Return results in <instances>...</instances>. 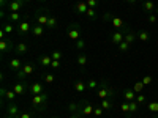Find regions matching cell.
I'll use <instances>...</instances> for the list:
<instances>
[{
  "label": "cell",
  "instance_id": "cell-1",
  "mask_svg": "<svg viewBox=\"0 0 158 118\" xmlns=\"http://www.w3.org/2000/svg\"><path fill=\"white\" fill-rule=\"evenodd\" d=\"M97 96L98 99H112L115 96V90L111 87V84L106 81V79H103L100 82V87L97 88Z\"/></svg>",
  "mask_w": 158,
  "mask_h": 118
},
{
  "label": "cell",
  "instance_id": "cell-2",
  "mask_svg": "<svg viewBox=\"0 0 158 118\" xmlns=\"http://www.w3.org/2000/svg\"><path fill=\"white\" fill-rule=\"evenodd\" d=\"M48 101H49L48 91H43V93L35 95L32 98V107L33 109H40V110H44V107L48 106Z\"/></svg>",
  "mask_w": 158,
  "mask_h": 118
},
{
  "label": "cell",
  "instance_id": "cell-3",
  "mask_svg": "<svg viewBox=\"0 0 158 118\" xmlns=\"http://www.w3.org/2000/svg\"><path fill=\"white\" fill-rule=\"evenodd\" d=\"M103 19H104V21H109V22L112 24V27L117 29V30H123V32H125V30L128 29V25L125 24L123 19L117 18V16H112V14H109V13H106V14L103 16Z\"/></svg>",
  "mask_w": 158,
  "mask_h": 118
},
{
  "label": "cell",
  "instance_id": "cell-4",
  "mask_svg": "<svg viewBox=\"0 0 158 118\" xmlns=\"http://www.w3.org/2000/svg\"><path fill=\"white\" fill-rule=\"evenodd\" d=\"M68 38L71 39V41H77L79 38H82V29L81 25H79L77 22H73L68 25Z\"/></svg>",
  "mask_w": 158,
  "mask_h": 118
},
{
  "label": "cell",
  "instance_id": "cell-5",
  "mask_svg": "<svg viewBox=\"0 0 158 118\" xmlns=\"http://www.w3.org/2000/svg\"><path fill=\"white\" fill-rule=\"evenodd\" d=\"M35 73V65L32 61H25L21 71H18V81H25V77H29Z\"/></svg>",
  "mask_w": 158,
  "mask_h": 118
},
{
  "label": "cell",
  "instance_id": "cell-6",
  "mask_svg": "<svg viewBox=\"0 0 158 118\" xmlns=\"http://www.w3.org/2000/svg\"><path fill=\"white\" fill-rule=\"evenodd\" d=\"M15 46H16V44H13V41H11V39L2 38V39H0V54H2V55H6V54H10V52H13V50H15Z\"/></svg>",
  "mask_w": 158,
  "mask_h": 118
},
{
  "label": "cell",
  "instance_id": "cell-7",
  "mask_svg": "<svg viewBox=\"0 0 158 118\" xmlns=\"http://www.w3.org/2000/svg\"><path fill=\"white\" fill-rule=\"evenodd\" d=\"M21 113V109L16 102H8V106H6V110H5V118H13V116H16Z\"/></svg>",
  "mask_w": 158,
  "mask_h": 118
},
{
  "label": "cell",
  "instance_id": "cell-8",
  "mask_svg": "<svg viewBox=\"0 0 158 118\" xmlns=\"http://www.w3.org/2000/svg\"><path fill=\"white\" fill-rule=\"evenodd\" d=\"M123 38H125V32H123V30H115L114 33H111L109 41H111V44L118 46V44H120V43L123 41Z\"/></svg>",
  "mask_w": 158,
  "mask_h": 118
},
{
  "label": "cell",
  "instance_id": "cell-9",
  "mask_svg": "<svg viewBox=\"0 0 158 118\" xmlns=\"http://www.w3.org/2000/svg\"><path fill=\"white\" fill-rule=\"evenodd\" d=\"M25 3H27V0H11L8 3V10L10 13H19Z\"/></svg>",
  "mask_w": 158,
  "mask_h": 118
},
{
  "label": "cell",
  "instance_id": "cell-10",
  "mask_svg": "<svg viewBox=\"0 0 158 118\" xmlns=\"http://www.w3.org/2000/svg\"><path fill=\"white\" fill-rule=\"evenodd\" d=\"M8 66H10V69H11V71L18 73V71H21V69H22L24 63H22V60H21L19 57H13V58H10V61H8Z\"/></svg>",
  "mask_w": 158,
  "mask_h": 118
},
{
  "label": "cell",
  "instance_id": "cell-11",
  "mask_svg": "<svg viewBox=\"0 0 158 118\" xmlns=\"http://www.w3.org/2000/svg\"><path fill=\"white\" fill-rule=\"evenodd\" d=\"M11 88L16 91V95H18V96H22V95L25 93V91H27V88H29V87H27V84H25V81H18V82H16L15 85H13Z\"/></svg>",
  "mask_w": 158,
  "mask_h": 118
},
{
  "label": "cell",
  "instance_id": "cell-12",
  "mask_svg": "<svg viewBox=\"0 0 158 118\" xmlns=\"http://www.w3.org/2000/svg\"><path fill=\"white\" fill-rule=\"evenodd\" d=\"M32 27H33V25H32L27 19H22V21L19 22V33H21V35L32 33Z\"/></svg>",
  "mask_w": 158,
  "mask_h": 118
},
{
  "label": "cell",
  "instance_id": "cell-13",
  "mask_svg": "<svg viewBox=\"0 0 158 118\" xmlns=\"http://www.w3.org/2000/svg\"><path fill=\"white\" fill-rule=\"evenodd\" d=\"M48 21H49V14H48V13H44V11H40L38 14L35 16V22L40 24V25H43V27H46V25H48Z\"/></svg>",
  "mask_w": 158,
  "mask_h": 118
},
{
  "label": "cell",
  "instance_id": "cell-14",
  "mask_svg": "<svg viewBox=\"0 0 158 118\" xmlns=\"http://www.w3.org/2000/svg\"><path fill=\"white\" fill-rule=\"evenodd\" d=\"M94 110H95V107H94V104H92V102H82V109H81L82 116L94 115Z\"/></svg>",
  "mask_w": 158,
  "mask_h": 118
},
{
  "label": "cell",
  "instance_id": "cell-15",
  "mask_svg": "<svg viewBox=\"0 0 158 118\" xmlns=\"http://www.w3.org/2000/svg\"><path fill=\"white\" fill-rule=\"evenodd\" d=\"M74 10H76L77 14H85L87 10H89V5H87L85 0H79V2H76V5H74Z\"/></svg>",
  "mask_w": 158,
  "mask_h": 118
},
{
  "label": "cell",
  "instance_id": "cell-16",
  "mask_svg": "<svg viewBox=\"0 0 158 118\" xmlns=\"http://www.w3.org/2000/svg\"><path fill=\"white\" fill-rule=\"evenodd\" d=\"M136 38H138V33H136V32H133L130 27L125 30V38H123V41H127L128 44H133V43L136 41Z\"/></svg>",
  "mask_w": 158,
  "mask_h": 118
},
{
  "label": "cell",
  "instance_id": "cell-17",
  "mask_svg": "<svg viewBox=\"0 0 158 118\" xmlns=\"http://www.w3.org/2000/svg\"><path fill=\"white\" fill-rule=\"evenodd\" d=\"M51 63H52V57L51 55H40L38 57V65L41 68H44V69L51 66Z\"/></svg>",
  "mask_w": 158,
  "mask_h": 118
},
{
  "label": "cell",
  "instance_id": "cell-18",
  "mask_svg": "<svg viewBox=\"0 0 158 118\" xmlns=\"http://www.w3.org/2000/svg\"><path fill=\"white\" fill-rule=\"evenodd\" d=\"M73 90L76 91L77 95H82L85 90H89L87 82H82V81H77V82H74V84H73Z\"/></svg>",
  "mask_w": 158,
  "mask_h": 118
},
{
  "label": "cell",
  "instance_id": "cell-19",
  "mask_svg": "<svg viewBox=\"0 0 158 118\" xmlns=\"http://www.w3.org/2000/svg\"><path fill=\"white\" fill-rule=\"evenodd\" d=\"M29 91L35 96V95H40V93H43L44 91V87L40 84V82H33V84H30L29 85Z\"/></svg>",
  "mask_w": 158,
  "mask_h": 118
},
{
  "label": "cell",
  "instance_id": "cell-20",
  "mask_svg": "<svg viewBox=\"0 0 158 118\" xmlns=\"http://www.w3.org/2000/svg\"><path fill=\"white\" fill-rule=\"evenodd\" d=\"M155 3L152 2V0H146V2H142V11L147 13V14H152V13L155 11Z\"/></svg>",
  "mask_w": 158,
  "mask_h": 118
},
{
  "label": "cell",
  "instance_id": "cell-21",
  "mask_svg": "<svg viewBox=\"0 0 158 118\" xmlns=\"http://www.w3.org/2000/svg\"><path fill=\"white\" fill-rule=\"evenodd\" d=\"M44 29H46V27H43V25H40V24H33V27H32V35L36 36V38L43 36V35H44Z\"/></svg>",
  "mask_w": 158,
  "mask_h": 118
},
{
  "label": "cell",
  "instance_id": "cell-22",
  "mask_svg": "<svg viewBox=\"0 0 158 118\" xmlns=\"http://www.w3.org/2000/svg\"><path fill=\"white\" fill-rule=\"evenodd\" d=\"M15 52H16L18 55H25L29 52V47H27V44H25V43H18L15 46Z\"/></svg>",
  "mask_w": 158,
  "mask_h": 118
},
{
  "label": "cell",
  "instance_id": "cell-23",
  "mask_svg": "<svg viewBox=\"0 0 158 118\" xmlns=\"http://www.w3.org/2000/svg\"><path fill=\"white\" fill-rule=\"evenodd\" d=\"M123 99L131 102V101H135L136 99V93L133 91V88H125L123 90Z\"/></svg>",
  "mask_w": 158,
  "mask_h": 118
},
{
  "label": "cell",
  "instance_id": "cell-24",
  "mask_svg": "<svg viewBox=\"0 0 158 118\" xmlns=\"http://www.w3.org/2000/svg\"><path fill=\"white\" fill-rule=\"evenodd\" d=\"M81 109H82V102H70L68 104V110L70 113H81Z\"/></svg>",
  "mask_w": 158,
  "mask_h": 118
},
{
  "label": "cell",
  "instance_id": "cell-25",
  "mask_svg": "<svg viewBox=\"0 0 158 118\" xmlns=\"http://www.w3.org/2000/svg\"><path fill=\"white\" fill-rule=\"evenodd\" d=\"M146 107H147V110H149V112H152V113H158V101H156V99L147 101Z\"/></svg>",
  "mask_w": 158,
  "mask_h": 118
},
{
  "label": "cell",
  "instance_id": "cell-26",
  "mask_svg": "<svg viewBox=\"0 0 158 118\" xmlns=\"http://www.w3.org/2000/svg\"><path fill=\"white\" fill-rule=\"evenodd\" d=\"M16 98H18V95H16V91L13 90V88H10V90L5 91V99L8 102H16Z\"/></svg>",
  "mask_w": 158,
  "mask_h": 118
},
{
  "label": "cell",
  "instance_id": "cell-27",
  "mask_svg": "<svg viewBox=\"0 0 158 118\" xmlns=\"http://www.w3.org/2000/svg\"><path fill=\"white\" fill-rule=\"evenodd\" d=\"M150 33L147 32V30H141V32H138V39L139 41H142V43H147V41H150Z\"/></svg>",
  "mask_w": 158,
  "mask_h": 118
},
{
  "label": "cell",
  "instance_id": "cell-28",
  "mask_svg": "<svg viewBox=\"0 0 158 118\" xmlns=\"http://www.w3.org/2000/svg\"><path fill=\"white\" fill-rule=\"evenodd\" d=\"M100 106L103 107V110H112L114 102H112V99H101V104H100Z\"/></svg>",
  "mask_w": 158,
  "mask_h": 118
},
{
  "label": "cell",
  "instance_id": "cell-29",
  "mask_svg": "<svg viewBox=\"0 0 158 118\" xmlns=\"http://www.w3.org/2000/svg\"><path fill=\"white\" fill-rule=\"evenodd\" d=\"M43 81H44L48 85H51V84L56 82V76L52 74V73H44V74H43Z\"/></svg>",
  "mask_w": 158,
  "mask_h": 118
},
{
  "label": "cell",
  "instance_id": "cell-30",
  "mask_svg": "<svg viewBox=\"0 0 158 118\" xmlns=\"http://www.w3.org/2000/svg\"><path fill=\"white\" fill-rule=\"evenodd\" d=\"M87 63H89V57H87L85 54H79V55H77V65H79L81 68H84Z\"/></svg>",
  "mask_w": 158,
  "mask_h": 118
},
{
  "label": "cell",
  "instance_id": "cell-31",
  "mask_svg": "<svg viewBox=\"0 0 158 118\" xmlns=\"http://www.w3.org/2000/svg\"><path fill=\"white\" fill-rule=\"evenodd\" d=\"M59 25V19L56 16H49V21H48V25H46V29H56Z\"/></svg>",
  "mask_w": 158,
  "mask_h": 118
},
{
  "label": "cell",
  "instance_id": "cell-32",
  "mask_svg": "<svg viewBox=\"0 0 158 118\" xmlns=\"http://www.w3.org/2000/svg\"><path fill=\"white\" fill-rule=\"evenodd\" d=\"M22 18L19 13H8V22H21Z\"/></svg>",
  "mask_w": 158,
  "mask_h": 118
},
{
  "label": "cell",
  "instance_id": "cell-33",
  "mask_svg": "<svg viewBox=\"0 0 158 118\" xmlns=\"http://www.w3.org/2000/svg\"><path fill=\"white\" fill-rule=\"evenodd\" d=\"M138 110H139V104L136 102V99H135V101H131V102H130V113H128V116L138 113Z\"/></svg>",
  "mask_w": 158,
  "mask_h": 118
},
{
  "label": "cell",
  "instance_id": "cell-34",
  "mask_svg": "<svg viewBox=\"0 0 158 118\" xmlns=\"http://www.w3.org/2000/svg\"><path fill=\"white\" fill-rule=\"evenodd\" d=\"M13 30H15V27H13V24H11V22H5V24H3L2 32H3L5 35H11V33H13Z\"/></svg>",
  "mask_w": 158,
  "mask_h": 118
},
{
  "label": "cell",
  "instance_id": "cell-35",
  "mask_svg": "<svg viewBox=\"0 0 158 118\" xmlns=\"http://www.w3.org/2000/svg\"><path fill=\"white\" fill-rule=\"evenodd\" d=\"M87 87H89V90H97L100 87V82L97 81V79H89V81H87Z\"/></svg>",
  "mask_w": 158,
  "mask_h": 118
},
{
  "label": "cell",
  "instance_id": "cell-36",
  "mask_svg": "<svg viewBox=\"0 0 158 118\" xmlns=\"http://www.w3.org/2000/svg\"><path fill=\"white\" fill-rule=\"evenodd\" d=\"M136 102L139 104V106H142V104H147V95L138 93V95H136Z\"/></svg>",
  "mask_w": 158,
  "mask_h": 118
},
{
  "label": "cell",
  "instance_id": "cell-37",
  "mask_svg": "<svg viewBox=\"0 0 158 118\" xmlns=\"http://www.w3.org/2000/svg\"><path fill=\"white\" fill-rule=\"evenodd\" d=\"M130 47H131V44H128L127 41H122L120 44H118V46H117V49H118V52H123V54H125V52H128V50H130Z\"/></svg>",
  "mask_w": 158,
  "mask_h": 118
},
{
  "label": "cell",
  "instance_id": "cell-38",
  "mask_svg": "<svg viewBox=\"0 0 158 118\" xmlns=\"http://www.w3.org/2000/svg\"><path fill=\"white\" fill-rule=\"evenodd\" d=\"M85 18L90 19V21H95V19H97V11H95V8H89L87 13H85Z\"/></svg>",
  "mask_w": 158,
  "mask_h": 118
},
{
  "label": "cell",
  "instance_id": "cell-39",
  "mask_svg": "<svg viewBox=\"0 0 158 118\" xmlns=\"http://www.w3.org/2000/svg\"><path fill=\"white\" fill-rule=\"evenodd\" d=\"M144 87H146V85L142 84V81H139V82H136V84L133 85V91H135L136 95H138V93H142V90H144Z\"/></svg>",
  "mask_w": 158,
  "mask_h": 118
},
{
  "label": "cell",
  "instance_id": "cell-40",
  "mask_svg": "<svg viewBox=\"0 0 158 118\" xmlns=\"http://www.w3.org/2000/svg\"><path fill=\"white\" fill-rule=\"evenodd\" d=\"M74 46H76V49H77V50L85 49V39H84V38H79L77 41H74Z\"/></svg>",
  "mask_w": 158,
  "mask_h": 118
},
{
  "label": "cell",
  "instance_id": "cell-41",
  "mask_svg": "<svg viewBox=\"0 0 158 118\" xmlns=\"http://www.w3.org/2000/svg\"><path fill=\"white\" fill-rule=\"evenodd\" d=\"M51 57H52V60H62V57H63V54L60 50H57V49H54L52 50V54H51Z\"/></svg>",
  "mask_w": 158,
  "mask_h": 118
},
{
  "label": "cell",
  "instance_id": "cell-42",
  "mask_svg": "<svg viewBox=\"0 0 158 118\" xmlns=\"http://www.w3.org/2000/svg\"><path fill=\"white\" fill-rule=\"evenodd\" d=\"M19 116H21V118H35V113L30 112V110H24V112L19 113Z\"/></svg>",
  "mask_w": 158,
  "mask_h": 118
},
{
  "label": "cell",
  "instance_id": "cell-43",
  "mask_svg": "<svg viewBox=\"0 0 158 118\" xmlns=\"http://www.w3.org/2000/svg\"><path fill=\"white\" fill-rule=\"evenodd\" d=\"M103 112H104V110H103V107H101V106H97V107H95V110H94V116H95V118H101Z\"/></svg>",
  "mask_w": 158,
  "mask_h": 118
},
{
  "label": "cell",
  "instance_id": "cell-44",
  "mask_svg": "<svg viewBox=\"0 0 158 118\" xmlns=\"http://www.w3.org/2000/svg\"><path fill=\"white\" fill-rule=\"evenodd\" d=\"M85 2H87L89 8H95V10H97V6L100 5V0H85Z\"/></svg>",
  "mask_w": 158,
  "mask_h": 118
},
{
  "label": "cell",
  "instance_id": "cell-45",
  "mask_svg": "<svg viewBox=\"0 0 158 118\" xmlns=\"http://www.w3.org/2000/svg\"><path fill=\"white\" fill-rule=\"evenodd\" d=\"M141 81H142V84H144V85L147 87V85H150V84H152L153 79H152V76H144V77L141 79Z\"/></svg>",
  "mask_w": 158,
  "mask_h": 118
},
{
  "label": "cell",
  "instance_id": "cell-46",
  "mask_svg": "<svg viewBox=\"0 0 158 118\" xmlns=\"http://www.w3.org/2000/svg\"><path fill=\"white\" fill-rule=\"evenodd\" d=\"M120 109H122V112H123V113H127V115H128V113H130V102H128V101H125V102L122 104V107H120Z\"/></svg>",
  "mask_w": 158,
  "mask_h": 118
},
{
  "label": "cell",
  "instance_id": "cell-47",
  "mask_svg": "<svg viewBox=\"0 0 158 118\" xmlns=\"http://www.w3.org/2000/svg\"><path fill=\"white\" fill-rule=\"evenodd\" d=\"M49 68H51V69H59V68H60V60H52V63H51Z\"/></svg>",
  "mask_w": 158,
  "mask_h": 118
},
{
  "label": "cell",
  "instance_id": "cell-48",
  "mask_svg": "<svg viewBox=\"0 0 158 118\" xmlns=\"http://www.w3.org/2000/svg\"><path fill=\"white\" fill-rule=\"evenodd\" d=\"M156 19H158V18H156L155 14H149V16H147V21H149L150 24H156Z\"/></svg>",
  "mask_w": 158,
  "mask_h": 118
},
{
  "label": "cell",
  "instance_id": "cell-49",
  "mask_svg": "<svg viewBox=\"0 0 158 118\" xmlns=\"http://www.w3.org/2000/svg\"><path fill=\"white\" fill-rule=\"evenodd\" d=\"M70 118H82V113H70Z\"/></svg>",
  "mask_w": 158,
  "mask_h": 118
},
{
  "label": "cell",
  "instance_id": "cell-50",
  "mask_svg": "<svg viewBox=\"0 0 158 118\" xmlns=\"http://www.w3.org/2000/svg\"><path fill=\"white\" fill-rule=\"evenodd\" d=\"M127 3H130V5H136L138 3V0H125Z\"/></svg>",
  "mask_w": 158,
  "mask_h": 118
},
{
  "label": "cell",
  "instance_id": "cell-51",
  "mask_svg": "<svg viewBox=\"0 0 158 118\" xmlns=\"http://www.w3.org/2000/svg\"><path fill=\"white\" fill-rule=\"evenodd\" d=\"M51 118H59V116H51Z\"/></svg>",
  "mask_w": 158,
  "mask_h": 118
},
{
  "label": "cell",
  "instance_id": "cell-52",
  "mask_svg": "<svg viewBox=\"0 0 158 118\" xmlns=\"http://www.w3.org/2000/svg\"><path fill=\"white\" fill-rule=\"evenodd\" d=\"M155 11H156V14H158V8H156V10H155Z\"/></svg>",
  "mask_w": 158,
  "mask_h": 118
},
{
  "label": "cell",
  "instance_id": "cell-53",
  "mask_svg": "<svg viewBox=\"0 0 158 118\" xmlns=\"http://www.w3.org/2000/svg\"><path fill=\"white\" fill-rule=\"evenodd\" d=\"M43 2H49V0H43Z\"/></svg>",
  "mask_w": 158,
  "mask_h": 118
},
{
  "label": "cell",
  "instance_id": "cell-54",
  "mask_svg": "<svg viewBox=\"0 0 158 118\" xmlns=\"http://www.w3.org/2000/svg\"><path fill=\"white\" fill-rule=\"evenodd\" d=\"M153 118H158V115H156V116H153Z\"/></svg>",
  "mask_w": 158,
  "mask_h": 118
},
{
  "label": "cell",
  "instance_id": "cell-55",
  "mask_svg": "<svg viewBox=\"0 0 158 118\" xmlns=\"http://www.w3.org/2000/svg\"><path fill=\"white\" fill-rule=\"evenodd\" d=\"M141 2H146V0H141Z\"/></svg>",
  "mask_w": 158,
  "mask_h": 118
},
{
  "label": "cell",
  "instance_id": "cell-56",
  "mask_svg": "<svg viewBox=\"0 0 158 118\" xmlns=\"http://www.w3.org/2000/svg\"><path fill=\"white\" fill-rule=\"evenodd\" d=\"M27 2H30V0H27Z\"/></svg>",
  "mask_w": 158,
  "mask_h": 118
}]
</instances>
